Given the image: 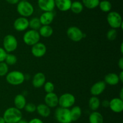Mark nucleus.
I'll return each mask as SVG.
<instances>
[{"instance_id": "nucleus-1", "label": "nucleus", "mask_w": 123, "mask_h": 123, "mask_svg": "<svg viewBox=\"0 0 123 123\" xmlns=\"http://www.w3.org/2000/svg\"><path fill=\"white\" fill-rule=\"evenodd\" d=\"M2 117L6 123H18L22 119L23 115L20 110L15 107H11L4 111Z\"/></svg>"}, {"instance_id": "nucleus-2", "label": "nucleus", "mask_w": 123, "mask_h": 123, "mask_svg": "<svg viewBox=\"0 0 123 123\" xmlns=\"http://www.w3.org/2000/svg\"><path fill=\"white\" fill-rule=\"evenodd\" d=\"M17 12L22 17L27 18L33 14L34 8L29 1H20L17 4Z\"/></svg>"}, {"instance_id": "nucleus-3", "label": "nucleus", "mask_w": 123, "mask_h": 123, "mask_svg": "<svg viewBox=\"0 0 123 123\" xmlns=\"http://www.w3.org/2000/svg\"><path fill=\"white\" fill-rule=\"evenodd\" d=\"M6 76L7 83L13 86H18L22 84L25 79V75L19 71H11L8 72Z\"/></svg>"}, {"instance_id": "nucleus-4", "label": "nucleus", "mask_w": 123, "mask_h": 123, "mask_svg": "<svg viewBox=\"0 0 123 123\" xmlns=\"http://www.w3.org/2000/svg\"><path fill=\"white\" fill-rule=\"evenodd\" d=\"M107 21L109 26L114 29H123V19L121 14L117 12H109L107 15Z\"/></svg>"}, {"instance_id": "nucleus-5", "label": "nucleus", "mask_w": 123, "mask_h": 123, "mask_svg": "<svg viewBox=\"0 0 123 123\" xmlns=\"http://www.w3.org/2000/svg\"><path fill=\"white\" fill-rule=\"evenodd\" d=\"M55 116L59 123H71L72 122L69 109L58 107L55 110Z\"/></svg>"}, {"instance_id": "nucleus-6", "label": "nucleus", "mask_w": 123, "mask_h": 123, "mask_svg": "<svg viewBox=\"0 0 123 123\" xmlns=\"http://www.w3.org/2000/svg\"><path fill=\"white\" fill-rule=\"evenodd\" d=\"M40 36L38 31L34 30H30L24 33L23 36V41L26 45L32 46L39 42Z\"/></svg>"}, {"instance_id": "nucleus-7", "label": "nucleus", "mask_w": 123, "mask_h": 123, "mask_svg": "<svg viewBox=\"0 0 123 123\" xmlns=\"http://www.w3.org/2000/svg\"><path fill=\"white\" fill-rule=\"evenodd\" d=\"M18 43L15 36L12 34H7L3 39V47L7 53L14 51L18 48Z\"/></svg>"}, {"instance_id": "nucleus-8", "label": "nucleus", "mask_w": 123, "mask_h": 123, "mask_svg": "<svg viewBox=\"0 0 123 123\" xmlns=\"http://www.w3.org/2000/svg\"><path fill=\"white\" fill-rule=\"evenodd\" d=\"M75 97L70 93H65L58 98V105L64 108L69 109L75 103Z\"/></svg>"}, {"instance_id": "nucleus-9", "label": "nucleus", "mask_w": 123, "mask_h": 123, "mask_svg": "<svg viewBox=\"0 0 123 123\" xmlns=\"http://www.w3.org/2000/svg\"><path fill=\"white\" fill-rule=\"evenodd\" d=\"M67 35L71 41L75 42L81 41L85 36L82 30L75 26L70 27L67 29Z\"/></svg>"}, {"instance_id": "nucleus-10", "label": "nucleus", "mask_w": 123, "mask_h": 123, "mask_svg": "<svg viewBox=\"0 0 123 123\" xmlns=\"http://www.w3.org/2000/svg\"><path fill=\"white\" fill-rule=\"evenodd\" d=\"M47 48L45 45L42 42H38L32 46L31 53L34 57L37 58L44 56L46 53Z\"/></svg>"}, {"instance_id": "nucleus-11", "label": "nucleus", "mask_w": 123, "mask_h": 123, "mask_svg": "<svg viewBox=\"0 0 123 123\" xmlns=\"http://www.w3.org/2000/svg\"><path fill=\"white\" fill-rule=\"evenodd\" d=\"M14 29L18 31H24L29 27V20L26 18L19 17L13 23Z\"/></svg>"}, {"instance_id": "nucleus-12", "label": "nucleus", "mask_w": 123, "mask_h": 123, "mask_svg": "<svg viewBox=\"0 0 123 123\" xmlns=\"http://www.w3.org/2000/svg\"><path fill=\"white\" fill-rule=\"evenodd\" d=\"M37 4L43 12H52L55 7V0H38Z\"/></svg>"}, {"instance_id": "nucleus-13", "label": "nucleus", "mask_w": 123, "mask_h": 123, "mask_svg": "<svg viewBox=\"0 0 123 123\" xmlns=\"http://www.w3.org/2000/svg\"><path fill=\"white\" fill-rule=\"evenodd\" d=\"M109 108L115 113H121L123 110V100L120 98H114L109 101Z\"/></svg>"}, {"instance_id": "nucleus-14", "label": "nucleus", "mask_w": 123, "mask_h": 123, "mask_svg": "<svg viewBox=\"0 0 123 123\" xmlns=\"http://www.w3.org/2000/svg\"><path fill=\"white\" fill-rule=\"evenodd\" d=\"M106 84L104 81H99L96 82L91 86L90 92L93 96H98L105 90Z\"/></svg>"}, {"instance_id": "nucleus-15", "label": "nucleus", "mask_w": 123, "mask_h": 123, "mask_svg": "<svg viewBox=\"0 0 123 123\" xmlns=\"http://www.w3.org/2000/svg\"><path fill=\"white\" fill-rule=\"evenodd\" d=\"M44 102L50 108H54L58 105V96L54 92L48 93L44 97Z\"/></svg>"}, {"instance_id": "nucleus-16", "label": "nucleus", "mask_w": 123, "mask_h": 123, "mask_svg": "<svg viewBox=\"0 0 123 123\" xmlns=\"http://www.w3.org/2000/svg\"><path fill=\"white\" fill-rule=\"evenodd\" d=\"M46 82V76L42 72H37L34 75L32 84L36 88H40L44 85Z\"/></svg>"}, {"instance_id": "nucleus-17", "label": "nucleus", "mask_w": 123, "mask_h": 123, "mask_svg": "<svg viewBox=\"0 0 123 123\" xmlns=\"http://www.w3.org/2000/svg\"><path fill=\"white\" fill-rule=\"evenodd\" d=\"M55 14L53 12H44L40 16L39 19L42 25H50L54 20Z\"/></svg>"}, {"instance_id": "nucleus-18", "label": "nucleus", "mask_w": 123, "mask_h": 123, "mask_svg": "<svg viewBox=\"0 0 123 123\" xmlns=\"http://www.w3.org/2000/svg\"><path fill=\"white\" fill-rule=\"evenodd\" d=\"M72 0H55V7L61 12H67L70 10Z\"/></svg>"}, {"instance_id": "nucleus-19", "label": "nucleus", "mask_w": 123, "mask_h": 123, "mask_svg": "<svg viewBox=\"0 0 123 123\" xmlns=\"http://www.w3.org/2000/svg\"><path fill=\"white\" fill-rule=\"evenodd\" d=\"M36 110L37 113L43 118H47L50 115L51 111H50V108L49 106H47L46 104H39L36 107Z\"/></svg>"}, {"instance_id": "nucleus-20", "label": "nucleus", "mask_w": 123, "mask_h": 123, "mask_svg": "<svg viewBox=\"0 0 123 123\" xmlns=\"http://www.w3.org/2000/svg\"><path fill=\"white\" fill-rule=\"evenodd\" d=\"M26 104V98H25L24 95H22V94H18L17 95H16L14 99V107L21 110L22 109H24Z\"/></svg>"}, {"instance_id": "nucleus-21", "label": "nucleus", "mask_w": 123, "mask_h": 123, "mask_svg": "<svg viewBox=\"0 0 123 123\" xmlns=\"http://www.w3.org/2000/svg\"><path fill=\"white\" fill-rule=\"evenodd\" d=\"M105 82L106 84L111 86H115L120 82L118 75L115 73H109L105 77Z\"/></svg>"}, {"instance_id": "nucleus-22", "label": "nucleus", "mask_w": 123, "mask_h": 123, "mask_svg": "<svg viewBox=\"0 0 123 123\" xmlns=\"http://www.w3.org/2000/svg\"><path fill=\"white\" fill-rule=\"evenodd\" d=\"M90 123H103L104 118L103 115L97 111H93L89 116Z\"/></svg>"}, {"instance_id": "nucleus-23", "label": "nucleus", "mask_w": 123, "mask_h": 123, "mask_svg": "<svg viewBox=\"0 0 123 123\" xmlns=\"http://www.w3.org/2000/svg\"><path fill=\"white\" fill-rule=\"evenodd\" d=\"M38 30L40 36L45 38L50 37L54 33L53 28L50 25H42Z\"/></svg>"}, {"instance_id": "nucleus-24", "label": "nucleus", "mask_w": 123, "mask_h": 123, "mask_svg": "<svg viewBox=\"0 0 123 123\" xmlns=\"http://www.w3.org/2000/svg\"><path fill=\"white\" fill-rule=\"evenodd\" d=\"M70 111L71 118H72V122L76 121L81 116L82 110L79 106H73L72 108V109L70 110Z\"/></svg>"}, {"instance_id": "nucleus-25", "label": "nucleus", "mask_w": 123, "mask_h": 123, "mask_svg": "<svg viewBox=\"0 0 123 123\" xmlns=\"http://www.w3.org/2000/svg\"><path fill=\"white\" fill-rule=\"evenodd\" d=\"M100 101L97 96H92L89 100L88 106L92 111H96L100 106Z\"/></svg>"}, {"instance_id": "nucleus-26", "label": "nucleus", "mask_w": 123, "mask_h": 123, "mask_svg": "<svg viewBox=\"0 0 123 123\" xmlns=\"http://www.w3.org/2000/svg\"><path fill=\"white\" fill-rule=\"evenodd\" d=\"M83 9H84V6L80 1H76L72 2L70 10L73 13L75 14H79L82 12Z\"/></svg>"}, {"instance_id": "nucleus-27", "label": "nucleus", "mask_w": 123, "mask_h": 123, "mask_svg": "<svg viewBox=\"0 0 123 123\" xmlns=\"http://www.w3.org/2000/svg\"><path fill=\"white\" fill-rule=\"evenodd\" d=\"M100 1V0H82V3L88 9H94L98 7Z\"/></svg>"}, {"instance_id": "nucleus-28", "label": "nucleus", "mask_w": 123, "mask_h": 123, "mask_svg": "<svg viewBox=\"0 0 123 123\" xmlns=\"http://www.w3.org/2000/svg\"><path fill=\"white\" fill-rule=\"evenodd\" d=\"M98 7H99L100 9L103 12H109L112 9V4L110 1L108 0H103L100 1Z\"/></svg>"}, {"instance_id": "nucleus-29", "label": "nucleus", "mask_w": 123, "mask_h": 123, "mask_svg": "<svg viewBox=\"0 0 123 123\" xmlns=\"http://www.w3.org/2000/svg\"><path fill=\"white\" fill-rule=\"evenodd\" d=\"M42 24H41L40 19L38 18H32L29 20V27L31 28V30H38L40 28L42 27Z\"/></svg>"}, {"instance_id": "nucleus-30", "label": "nucleus", "mask_w": 123, "mask_h": 123, "mask_svg": "<svg viewBox=\"0 0 123 123\" xmlns=\"http://www.w3.org/2000/svg\"><path fill=\"white\" fill-rule=\"evenodd\" d=\"M17 60L18 59L15 55L11 53H7L4 62L8 65H13L16 63Z\"/></svg>"}, {"instance_id": "nucleus-31", "label": "nucleus", "mask_w": 123, "mask_h": 123, "mask_svg": "<svg viewBox=\"0 0 123 123\" xmlns=\"http://www.w3.org/2000/svg\"><path fill=\"white\" fill-rule=\"evenodd\" d=\"M8 65L6 62H0V77H3L8 72Z\"/></svg>"}, {"instance_id": "nucleus-32", "label": "nucleus", "mask_w": 123, "mask_h": 123, "mask_svg": "<svg viewBox=\"0 0 123 123\" xmlns=\"http://www.w3.org/2000/svg\"><path fill=\"white\" fill-rule=\"evenodd\" d=\"M44 91L48 94V93L54 92V89H55V86L52 82H45L44 84Z\"/></svg>"}, {"instance_id": "nucleus-33", "label": "nucleus", "mask_w": 123, "mask_h": 123, "mask_svg": "<svg viewBox=\"0 0 123 123\" xmlns=\"http://www.w3.org/2000/svg\"><path fill=\"white\" fill-rule=\"evenodd\" d=\"M107 38L109 39V41H114L117 38V31L116 29L111 28L109 30L107 33Z\"/></svg>"}, {"instance_id": "nucleus-34", "label": "nucleus", "mask_w": 123, "mask_h": 123, "mask_svg": "<svg viewBox=\"0 0 123 123\" xmlns=\"http://www.w3.org/2000/svg\"><path fill=\"white\" fill-rule=\"evenodd\" d=\"M36 107H37V106H36L35 104L32 103V102H29V103L26 104L24 109H25V111L28 112V113H33L36 111Z\"/></svg>"}, {"instance_id": "nucleus-35", "label": "nucleus", "mask_w": 123, "mask_h": 123, "mask_svg": "<svg viewBox=\"0 0 123 123\" xmlns=\"http://www.w3.org/2000/svg\"><path fill=\"white\" fill-rule=\"evenodd\" d=\"M7 53L2 47H0V62H4Z\"/></svg>"}, {"instance_id": "nucleus-36", "label": "nucleus", "mask_w": 123, "mask_h": 123, "mask_svg": "<svg viewBox=\"0 0 123 123\" xmlns=\"http://www.w3.org/2000/svg\"><path fill=\"white\" fill-rule=\"evenodd\" d=\"M28 123H44L42 119L40 118H34L31 119L30 121H28Z\"/></svg>"}, {"instance_id": "nucleus-37", "label": "nucleus", "mask_w": 123, "mask_h": 123, "mask_svg": "<svg viewBox=\"0 0 123 123\" xmlns=\"http://www.w3.org/2000/svg\"><path fill=\"white\" fill-rule=\"evenodd\" d=\"M118 67L120 68V69H121V71L123 70V57L120 58L118 63Z\"/></svg>"}, {"instance_id": "nucleus-38", "label": "nucleus", "mask_w": 123, "mask_h": 123, "mask_svg": "<svg viewBox=\"0 0 123 123\" xmlns=\"http://www.w3.org/2000/svg\"><path fill=\"white\" fill-rule=\"evenodd\" d=\"M8 4H12V5H14V4H17L18 2L20 1V0H6Z\"/></svg>"}, {"instance_id": "nucleus-39", "label": "nucleus", "mask_w": 123, "mask_h": 123, "mask_svg": "<svg viewBox=\"0 0 123 123\" xmlns=\"http://www.w3.org/2000/svg\"><path fill=\"white\" fill-rule=\"evenodd\" d=\"M102 105L104 107H108L109 106V101L107 100H104V101H102Z\"/></svg>"}, {"instance_id": "nucleus-40", "label": "nucleus", "mask_w": 123, "mask_h": 123, "mask_svg": "<svg viewBox=\"0 0 123 123\" xmlns=\"http://www.w3.org/2000/svg\"><path fill=\"white\" fill-rule=\"evenodd\" d=\"M118 78L119 80L121 82H123V70L121 71V72L120 73V74L118 75Z\"/></svg>"}, {"instance_id": "nucleus-41", "label": "nucleus", "mask_w": 123, "mask_h": 123, "mask_svg": "<svg viewBox=\"0 0 123 123\" xmlns=\"http://www.w3.org/2000/svg\"><path fill=\"white\" fill-rule=\"evenodd\" d=\"M120 99H121V100H123V88L121 89V90H120Z\"/></svg>"}, {"instance_id": "nucleus-42", "label": "nucleus", "mask_w": 123, "mask_h": 123, "mask_svg": "<svg viewBox=\"0 0 123 123\" xmlns=\"http://www.w3.org/2000/svg\"><path fill=\"white\" fill-rule=\"evenodd\" d=\"M18 123H28V122L27 121L25 120V119H21Z\"/></svg>"}, {"instance_id": "nucleus-43", "label": "nucleus", "mask_w": 123, "mask_h": 123, "mask_svg": "<svg viewBox=\"0 0 123 123\" xmlns=\"http://www.w3.org/2000/svg\"><path fill=\"white\" fill-rule=\"evenodd\" d=\"M0 123H6L4 119L2 116H0Z\"/></svg>"}, {"instance_id": "nucleus-44", "label": "nucleus", "mask_w": 123, "mask_h": 123, "mask_svg": "<svg viewBox=\"0 0 123 123\" xmlns=\"http://www.w3.org/2000/svg\"><path fill=\"white\" fill-rule=\"evenodd\" d=\"M121 54H123V43H122L121 44Z\"/></svg>"}, {"instance_id": "nucleus-45", "label": "nucleus", "mask_w": 123, "mask_h": 123, "mask_svg": "<svg viewBox=\"0 0 123 123\" xmlns=\"http://www.w3.org/2000/svg\"><path fill=\"white\" fill-rule=\"evenodd\" d=\"M20 1H28V0H20Z\"/></svg>"}]
</instances>
